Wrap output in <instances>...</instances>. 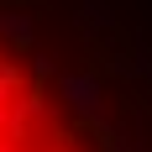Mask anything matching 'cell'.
<instances>
[{"instance_id":"cell-1","label":"cell","mask_w":152,"mask_h":152,"mask_svg":"<svg viewBox=\"0 0 152 152\" xmlns=\"http://www.w3.org/2000/svg\"><path fill=\"white\" fill-rule=\"evenodd\" d=\"M0 152H152V31L121 0H0Z\"/></svg>"}]
</instances>
